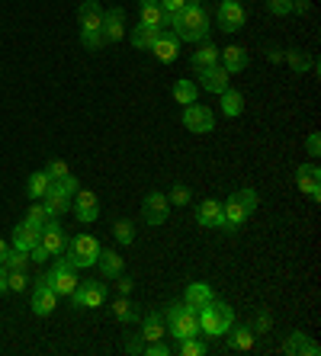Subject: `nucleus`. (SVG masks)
Listing matches in <instances>:
<instances>
[{"mask_svg":"<svg viewBox=\"0 0 321 356\" xmlns=\"http://www.w3.org/2000/svg\"><path fill=\"white\" fill-rule=\"evenodd\" d=\"M171 33L177 35L180 42H206L209 33H212V26H209V13L203 10V3H187L180 10V17L173 19Z\"/></svg>","mask_w":321,"mask_h":356,"instance_id":"1","label":"nucleus"},{"mask_svg":"<svg viewBox=\"0 0 321 356\" xmlns=\"http://www.w3.org/2000/svg\"><path fill=\"white\" fill-rule=\"evenodd\" d=\"M235 324V308L222 298H212L209 305L199 308V334L209 340H219L228 334V327Z\"/></svg>","mask_w":321,"mask_h":356,"instance_id":"2","label":"nucleus"},{"mask_svg":"<svg viewBox=\"0 0 321 356\" xmlns=\"http://www.w3.org/2000/svg\"><path fill=\"white\" fill-rule=\"evenodd\" d=\"M164 327L173 340H183V337H196L199 334V312H193L189 305L180 302H171L164 308Z\"/></svg>","mask_w":321,"mask_h":356,"instance_id":"3","label":"nucleus"},{"mask_svg":"<svg viewBox=\"0 0 321 356\" xmlns=\"http://www.w3.org/2000/svg\"><path fill=\"white\" fill-rule=\"evenodd\" d=\"M100 250H103V244L93 234H75V238L68 241L61 257H68V264L75 266V270H87V266H97Z\"/></svg>","mask_w":321,"mask_h":356,"instance_id":"4","label":"nucleus"},{"mask_svg":"<svg viewBox=\"0 0 321 356\" xmlns=\"http://www.w3.org/2000/svg\"><path fill=\"white\" fill-rule=\"evenodd\" d=\"M52 260H55V264H52L42 276H45V282H49L52 289L58 292V298H61V296L71 298L75 286L81 282V280H77V270H75L71 264H68V257H52Z\"/></svg>","mask_w":321,"mask_h":356,"instance_id":"5","label":"nucleus"},{"mask_svg":"<svg viewBox=\"0 0 321 356\" xmlns=\"http://www.w3.org/2000/svg\"><path fill=\"white\" fill-rule=\"evenodd\" d=\"M215 17H219V29L222 33H241L247 23V10L241 0H222L219 10H215Z\"/></svg>","mask_w":321,"mask_h":356,"instance_id":"6","label":"nucleus"},{"mask_svg":"<svg viewBox=\"0 0 321 356\" xmlns=\"http://www.w3.org/2000/svg\"><path fill=\"white\" fill-rule=\"evenodd\" d=\"M71 302L77 308H100L107 302V282H97V280H81L71 292Z\"/></svg>","mask_w":321,"mask_h":356,"instance_id":"7","label":"nucleus"},{"mask_svg":"<svg viewBox=\"0 0 321 356\" xmlns=\"http://www.w3.org/2000/svg\"><path fill=\"white\" fill-rule=\"evenodd\" d=\"M183 129H187V132H196V135L212 132L215 129L212 109L203 106V103H189V106H183Z\"/></svg>","mask_w":321,"mask_h":356,"instance_id":"8","label":"nucleus"},{"mask_svg":"<svg viewBox=\"0 0 321 356\" xmlns=\"http://www.w3.org/2000/svg\"><path fill=\"white\" fill-rule=\"evenodd\" d=\"M167 216H171V202H167V196L164 193H157V190H151L148 196L141 199V218L148 225H164L167 222Z\"/></svg>","mask_w":321,"mask_h":356,"instance_id":"9","label":"nucleus"},{"mask_svg":"<svg viewBox=\"0 0 321 356\" xmlns=\"http://www.w3.org/2000/svg\"><path fill=\"white\" fill-rule=\"evenodd\" d=\"M71 212H75V218H77V222H84V225L97 222V218H100V199H97V193L77 190L75 199H71Z\"/></svg>","mask_w":321,"mask_h":356,"instance_id":"10","label":"nucleus"},{"mask_svg":"<svg viewBox=\"0 0 321 356\" xmlns=\"http://www.w3.org/2000/svg\"><path fill=\"white\" fill-rule=\"evenodd\" d=\"M55 308H58V292L52 289L49 282H45V276H39V280H36V286H33V315L49 318Z\"/></svg>","mask_w":321,"mask_h":356,"instance_id":"11","label":"nucleus"},{"mask_svg":"<svg viewBox=\"0 0 321 356\" xmlns=\"http://www.w3.org/2000/svg\"><path fill=\"white\" fill-rule=\"evenodd\" d=\"M100 33H103V42H107V45L123 42L125 39V10L123 7L103 10V26H100Z\"/></svg>","mask_w":321,"mask_h":356,"instance_id":"12","label":"nucleus"},{"mask_svg":"<svg viewBox=\"0 0 321 356\" xmlns=\"http://www.w3.org/2000/svg\"><path fill=\"white\" fill-rule=\"evenodd\" d=\"M39 244L45 250H49L52 257H61L65 254V248H68V234H65V228L58 225V218H49V222L42 225V238H39Z\"/></svg>","mask_w":321,"mask_h":356,"instance_id":"13","label":"nucleus"},{"mask_svg":"<svg viewBox=\"0 0 321 356\" xmlns=\"http://www.w3.org/2000/svg\"><path fill=\"white\" fill-rule=\"evenodd\" d=\"M244 222H247V209L241 206L238 196H228V199L222 202V232L238 234Z\"/></svg>","mask_w":321,"mask_h":356,"instance_id":"14","label":"nucleus"},{"mask_svg":"<svg viewBox=\"0 0 321 356\" xmlns=\"http://www.w3.org/2000/svg\"><path fill=\"white\" fill-rule=\"evenodd\" d=\"M77 23H81V33H100L103 26V7L97 0H84L77 7Z\"/></svg>","mask_w":321,"mask_h":356,"instance_id":"15","label":"nucleus"},{"mask_svg":"<svg viewBox=\"0 0 321 356\" xmlns=\"http://www.w3.org/2000/svg\"><path fill=\"white\" fill-rule=\"evenodd\" d=\"M247 51L241 49V45H225V49H219V65L228 71V74H241V71H247Z\"/></svg>","mask_w":321,"mask_h":356,"instance_id":"16","label":"nucleus"},{"mask_svg":"<svg viewBox=\"0 0 321 356\" xmlns=\"http://www.w3.org/2000/svg\"><path fill=\"white\" fill-rule=\"evenodd\" d=\"M151 55H155L157 61H164V65H171V61H177V55H180V39L173 33H161L157 35V42L151 45Z\"/></svg>","mask_w":321,"mask_h":356,"instance_id":"17","label":"nucleus"},{"mask_svg":"<svg viewBox=\"0 0 321 356\" xmlns=\"http://www.w3.org/2000/svg\"><path fill=\"white\" fill-rule=\"evenodd\" d=\"M283 353H289V356H318L321 353V347L315 343V340H308L302 331H292V334H286V340H283Z\"/></svg>","mask_w":321,"mask_h":356,"instance_id":"18","label":"nucleus"},{"mask_svg":"<svg viewBox=\"0 0 321 356\" xmlns=\"http://www.w3.org/2000/svg\"><path fill=\"white\" fill-rule=\"evenodd\" d=\"M42 206H45L49 218H61V216H68V212H71V196H68V193H61L55 183H52L49 193L42 196Z\"/></svg>","mask_w":321,"mask_h":356,"instance_id":"19","label":"nucleus"},{"mask_svg":"<svg viewBox=\"0 0 321 356\" xmlns=\"http://www.w3.org/2000/svg\"><path fill=\"white\" fill-rule=\"evenodd\" d=\"M199 87L206 93H222L228 87V71L222 65H212V67H203L199 71Z\"/></svg>","mask_w":321,"mask_h":356,"instance_id":"20","label":"nucleus"},{"mask_svg":"<svg viewBox=\"0 0 321 356\" xmlns=\"http://www.w3.org/2000/svg\"><path fill=\"white\" fill-rule=\"evenodd\" d=\"M196 222L203 228H222V202L219 199H203L196 206Z\"/></svg>","mask_w":321,"mask_h":356,"instance_id":"21","label":"nucleus"},{"mask_svg":"<svg viewBox=\"0 0 321 356\" xmlns=\"http://www.w3.org/2000/svg\"><path fill=\"white\" fill-rule=\"evenodd\" d=\"M39 238H42V228H36V225H29V222H26V218L17 225V228H13V248L26 250V254H29V250H33L36 244H39Z\"/></svg>","mask_w":321,"mask_h":356,"instance_id":"22","label":"nucleus"},{"mask_svg":"<svg viewBox=\"0 0 321 356\" xmlns=\"http://www.w3.org/2000/svg\"><path fill=\"white\" fill-rule=\"evenodd\" d=\"M215 298V292L209 289V282H189L187 292H183V305H189L193 312H199L203 305H209Z\"/></svg>","mask_w":321,"mask_h":356,"instance_id":"23","label":"nucleus"},{"mask_svg":"<svg viewBox=\"0 0 321 356\" xmlns=\"http://www.w3.org/2000/svg\"><path fill=\"white\" fill-rule=\"evenodd\" d=\"M296 186L299 193H305V196H312L315 190H321V170L318 164H302L296 170Z\"/></svg>","mask_w":321,"mask_h":356,"instance_id":"24","label":"nucleus"},{"mask_svg":"<svg viewBox=\"0 0 321 356\" xmlns=\"http://www.w3.org/2000/svg\"><path fill=\"white\" fill-rule=\"evenodd\" d=\"M167 337V327H164V315L161 312H148L141 318V340L151 343V340H164Z\"/></svg>","mask_w":321,"mask_h":356,"instance_id":"25","label":"nucleus"},{"mask_svg":"<svg viewBox=\"0 0 321 356\" xmlns=\"http://www.w3.org/2000/svg\"><path fill=\"white\" fill-rule=\"evenodd\" d=\"M161 33H164L161 26H145V23H139L132 33H129V42H132L139 51H151V45L157 42V35H161Z\"/></svg>","mask_w":321,"mask_h":356,"instance_id":"26","label":"nucleus"},{"mask_svg":"<svg viewBox=\"0 0 321 356\" xmlns=\"http://www.w3.org/2000/svg\"><path fill=\"white\" fill-rule=\"evenodd\" d=\"M225 337H228V350H235V353H247V350H254V331H251V324H247V327L231 324Z\"/></svg>","mask_w":321,"mask_h":356,"instance_id":"27","label":"nucleus"},{"mask_svg":"<svg viewBox=\"0 0 321 356\" xmlns=\"http://www.w3.org/2000/svg\"><path fill=\"white\" fill-rule=\"evenodd\" d=\"M219 106H222V116L238 119L241 113H244V93H241V90H231V87H225V90L219 93Z\"/></svg>","mask_w":321,"mask_h":356,"instance_id":"28","label":"nucleus"},{"mask_svg":"<svg viewBox=\"0 0 321 356\" xmlns=\"http://www.w3.org/2000/svg\"><path fill=\"white\" fill-rule=\"evenodd\" d=\"M123 257L116 254V250H100V257H97V270L103 280H116V276H123Z\"/></svg>","mask_w":321,"mask_h":356,"instance_id":"29","label":"nucleus"},{"mask_svg":"<svg viewBox=\"0 0 321 356\" xmlns=\"http://www.w3.org/2000/svg\"><path fill=\"white\" fill-rule=\"evenodd\" d=\"M139 19L145 26H161L164 29V10L157 0H139Z\"/></svg>","mask_w":321,"mask_h":356,"instance_id":"30","label":"nucleus"},{"mask_svg":"<svg viewBox=\"0 0 321 356\" xmlns=\"http://www.w3.org/2000/svg\"><path fill=\"white\" fill-rule=\"evenodd\" d=\"M189 65L196 67V71H203V67H212V65H219V49H215L212 42H203L196 51H193V58H189Z\"/></svg>","mask_w":321,"mask_h":356,"instance_id":"31","label":"nucleus"},{"mask_svg":"<svg viewBox=\"0 0 321 356\" xmlns=\"http://www.w3.org/2000/svg\"><path fill=\"white\" fill-rule=\"evenodd\" d=\"M283 61H286L296 74H305V71H315V67H318V65H315V58H308L302 49H286V51H283Z\"/></svg>","mask_w":321,"mask_h":356,"instance_id":"32","label":"nucleus"},{"mask_svg":"<svg viewBox=\"0 0 321 356\" xmlns=\"http://www.w3.org/2000/svg\"><path fill=\"white\" fill-rule=\"evenodd\" d=\"M49 186H52V177L45 174V170H36V174L26 180V196L36 202V199H42L45 193H49Z\"/></svg>","mask_w":321,"mask_h":356,"instance_id":"33","label":"nucleus"},{"mask_svg":"<svg viewBox=\"0 0 321 356\" xmlns=\"http://www.w3.org/2000/svg\"><path fill=\"white\" fill-rule=\"evenodd\" d=\"M196 97H199V87L193 81H177L173 83V103H180V106H189V103H196Z\"/></svg>","mask_w":321,"mask_h":356,"instance_id":"34","label":"nucleus"},{"mask_svg":"<svg viewBox=\"0 0 321 356\" xmlns=\"http://www.w3.org/2000/svg\"><path fill=\"white\" fill-rule=\"evenodd\" d=\"M113 318L116 321H123V324H132V321H139V312H135V305L129 302V296H119L113 302Z\"/></svg>","mask_w":321,"mask_h":356,"instance_id":"35","label":"nucleus"},{"mask_svg":"<svg viewBox=\"0 0 321 356\" xmlns=\"http://www.w3.org/2000/svg\"><path fill=\"white\" fill-rule=\"evenodd\" d=\"M206 340H199V334L196 337H183V340H177V347H173V353H180V356H206Z\"/></svg>","mask_w":321,"mask_h":356,"instance_id":"36","label":"nucleus"},{"mask_svg":"<svg viewBox=\"0 0 321 356\" xmlns=\"http://www.w3.org/2000/svg\"><path fill=\"white\" fill-rule=\"evenodd\" d=\"M3 266H7V270H26V266H29V254H26V250H19V248H7Z\"/></svg>","mask_w":321,"mask_h":356,"instance_id":"37","label":"nucleus"},{"mask_svg":"<svg viewBox=\"0 0 321 356\" xmlns=\"http://www.w3.org/2000/svg\"><path fill=\"white\" fill-rule=\"evenodd\" d=\"M164 196L173 209H180V206H189V196H193V193H189V186H183V183H173V190L164 193Z\"/></svg>","mask_w":321,"mask_h":356,"instance_id":"38","label":"nucleus"},{"mask_svg":"<svg viewBox=\"0 0 321 356\" xmlns=\"http://www.w3.org/2000/svg\"><path fill=\"white\" fill-rule=\"evenodd\" d=\"M113 238L123 241V244H132L135 241V225L129 222V218H119V222L113 225Z\"/></svg>","mask_w":321,"mask_h":356,"instance_id":"39","label":"nucleus"},{"mask_svg":"<svg viewBox=\"0 0 321 356\" xmlns=\"http://www.w3.org/2000/svg\"><path fill=\"white\" fill-rule=\"evenodd\" d=\"M26 222L36 225V228H42V225L49 222V212H45V206H42V199H36V206L26 209Z\"/></svg>","mask_w":321,"mask_h":356,"instance_id":"40","label":"nucleus"},{"mask_svg":"<svg viewBox=\"0 0 321 356\" xmlns=\"http://www.w3.org/2000/svg\"><path fill=\"white\" fill-rule=\"evenodd\" d=\"M235 196L241 199V206L247 209V216H254V209L260 206V196H257V190H254V186H244V190H238V193H235Z\"/></svg>","mask_w":321,"mask_h":356,"instance_id":"41","label":"nucleus"},{"mask_svg":"<svg viewBox=\"0 0 321 356\" xmlns=\"http://www.w3.org/2000/svg\"><path fill=\"white\" fill-rule=\"evenodd\" d=\"M7 286H10V292H23L26 286H29L26 270H10V273H7Z\"/></svg>","mask_w":321,"mask_h":356,"instance_id":"42","label":"nucleus"},{"mask_svg":"<svg viewBox=\"0 0 321 356\" xmlns=\"http://www.w3.org/2000/svg\"><path fill=\"white\" fill-rule=\"evenodd\" d=\"M45 174H49L52 180H61V177H68V174H71V167H68L61 158H52L49 164H45Z\"/></svg>","mask_w":321,"mask_h":356,"instance_id":"43","label":"nucleus"},{"mask_svg":"<svg viewBox=\"0 0 321 356\" xmlns=\"http://www.w3.org/2000/svg\"><path fill=\"white\" fill-rule=\"evenodd\" d=\"M161 3V10H164V17L171 19V26H173V19L180 17V10L187 7V0H157Z\"/></svg>","mask_w":321,"mask_h":356,"instance_id":"44","label":"nucleus"},{"mask_svg":"<svg viewBox=\"0 0 321 356\" xmlns=\"http://www.w3.org/2000/svg\"><path fill=\"white\" fill-rule=\"evenodd\" d=\"M52 183H55V186H58V190H61V193H68V196H71V199H75V193L81 190V180H77L75 174L61 177V180H52Z\"/></svg>","mask_w":321,"mask_h":356,"instance_id":"45","label":"nucleus"},{"mask_svg":"<svg viewBox=\"0 0 321 356\" xmlns=\"http://www.w3.org/2000/svg\"><path fill=\"white\" fill-rule=\"evenodd\" d=\"M270 327H273L270 312H267V308H260V312H257V318H254V327H251V331H254V334H270Z\"/></svg>","mask_w":321,"mask_h":356,"instance_id":"46","label":"nucleus"},{"mask_svg":"<svg viewBox=\"0 0 321 356\" xmlns=\"http://www.w3.org/2000/svg\"><path fill=\"white\" fill-rule=\"evenodd\" d=\"M145 356H171L173 347L171 343H164V340H151V343H145V350H141Z\"/></svg>","mask_w":321,"mask_h":356,"instance_id":"47","label":"nucleus"},{"mask_svg":"<svg viewBox=\"0 0 321 356\" xmlns=\"http://www.w3.org/2000/svg\"><path fill=\"white\" fill-rule=\"evenodd\" d=\"M81 42L87 51H100L107 42H103V33H81Z\"/></svg>","mask_w":321,"mask_h":356,"instance_id":"48","label":"nucleus"},{"mask_svg":"<svg viewBox=\"0 0 321 356\" xmlns=\"http://www.w3.org/2000/svg\"><path fill=\"white\" fill-rule=\"evenodd\" d=\"M267 10L273 17H289L292 13V0H267Z\"/></svg>","mask_w":321,"mask_h":356,"instance_id":"49","label":"nucleus"},{"mask_svg":"<svg viewBox=\"0 0 321 356\" xmlns=\"http://www.w3.org/2000/svg\"><path fill=\"white\" fill-rule=\"evenodd\" d=\"M305 151H308L312 158H318V154H321V135L318 132H312L308 138H305Z\"/></svg>","mask_w":321,"mask_h":356,"instance_id":"50","label":"nucleus"},{"mask_svg":"<svg viewBox=\"0 0 321 356\" xmlns=\"http://www.w3.org/2000/svg\"><path fill=\"white\" fill-rule=\"evenodd\" d=\"M45 260H52V254L42 244H36L33 250H29V264H45Z\"/></svg>","mask_w":321,"mask_h":356,"instance_id":"51","label":"nucleus"},{"mask_svg":"<svg viewBox=\"0 0 321 356\" xmlns=\"http://www.w3.org/2000/svg\"><path fill=\"white\" fill-rule=\"evenodd\" d=\"M116 289H119V296H129V292L135 289V280H129V276H116Z\"/></svg>","mask_w":321,"mask_h":356,"instance_id":"52","label":"nucleus"},{"mask_svg":"<svg viewBox=\"0 0 321 356\" xmlns=\"http://www.w3.org/2000/svg\"><path fill=\"white\" fill-rule=\"evenodd\" d=\"M308 10H312L308 0H292V13H308Z\"/></svg>","mask_w":321,"mask_h":356,"instance_id":"53","label":"nucleus"},{"mask_svg":"<svg viewBox=\"0 0 321 356\" xmlns=\"http://www.w3.org/2000/svg\"><path fill=\"white\" fill-rule=\"evenodd\" d=\"M141 350H145V340H129V347H125V353H141Z\"/></svg>","mask_w":321,"mask_h":356,"instance_id":"54","label":"nucleus"},{"mask_svg":"<svg viewBox=\"0 0 321 356\" xmlns=\"http://www.w3.org/2000/svg\"><path fill=\"white\" fill-rule=\"evenodd\" d=\"M7 273H10V270H7L3 264H0V296H3V292H10V286H7Z\"/></svg>","mask_w":321,"mask_h":356,"instance_id":"55","label":"nucleus"},{"mask_svg":"<svg viewBox=\"0 0 321 356\" xmlns=\"http://www.w3.org/2000/svg\"><path fill=\"white\" fill-rule=\"evenodd\" d=\"M267 61H273V65H280V61H283V51H280V49H270V51H267Z\"/></svg>","mask_w":321,"mask_h":356,"instance_id":"56","label":"nucleus"},{"mask_svg":"<svg viewBox=\"0 0 321 356\" xmlns=\"http://www.w3.org/2000/svg\"><path fill=\"white\" fill-rule=\"evenodd\" d=\"M3 257H7V241H0V264H3Z\"/></svg>","mask_w":321,"mask_h":356,"instance_id":"57","label":"nucleus"},{"mask_svg":"<svg viewBox=\"0 0 321 356\" xmlns=\"http://www.w3.org/2000/svg\"><path fill=\"white\" fill-rule=\"evenodd\" d=\"M187 3H203V0H187Z\"/></svg>","mask_w":321,"mask_h":356,"instance_id":"58","label":"nucleus"}]
</instances>
